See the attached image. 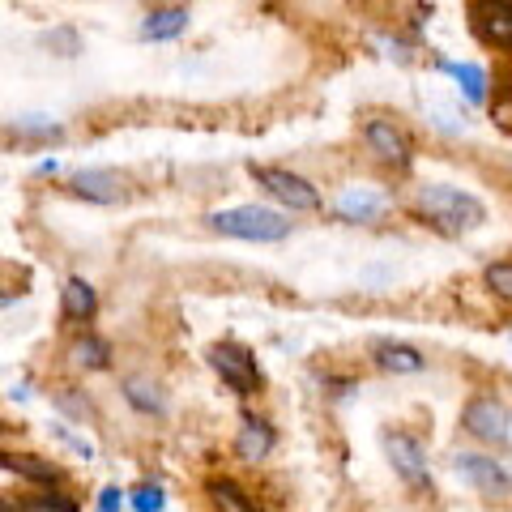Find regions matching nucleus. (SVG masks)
Listing matches in <instances>:
<instances>
[{
    "label": "nucleus",
    "mask_w": 512,
    "mask_h": 512,
    "mask_svg": "<svg viewBox=\"0 0 512 512\" xmlns=\"http://www.w3.org/2000/svg\"><path fill=\"white\" fill-rule=\"evenodd\" d=\"M414 210L427 227H436L440 235H466L478 231L487 222V205L470 197L461 188H448V184H427L414 192Z\"/></svg>",
    "instance_id": "nucleus-1"
},
{
    "label": "nucleus",
    "mask_w": 512,
    "mask_h": 512,
    "mask_svg": "<svg viewBox=\"0 0 512 512\" xmlns=\"http://www.w3.org/2000/svg\"><path fill=\"white\" fill-rule=\"evenodd\" d=\"M210 227L218 235L248 239V244H282L291 235V218L269 210V205H235V210H214Z\"/></svg>",
    "instance_id": "nucleus-2"
},
{
    "label": "nucleus",
    "mask_w": 512,
    "mask_h": 512,
    "mask_svg": "<svg viewBox=\"0 0 512 512\" xmlns=\"http://www.w3.org/2000/svg\"><path fill=\"white\" fill-rule=\"evenodd\" d=\"M248 175L256 184H261L269 197H274L278 205H286L291 214H312V210H320V192L303 180V175H295V171H286V167H248Z\"/></svg>",
    "instance_id": "nucleus-3"
},
{
    "label": "nucleus",
    "mask_w": 512,
    "mask_h": 512,
    "mask_svg": "<svg viewBox=\"0 0 512 512\" xmlns=\"http://www.w3.org/2000/svg\"><path fill=\"white\" fill-rule=\"evenodd\" d=\"M461 427H466V436L478 440V444H508L512 440V414L508 406L500 402V397H487L478 393L466 402V410H461Z\"/></svg>",
    "instance_id": "nucleus-4"
},
{
    "label": "nucleus",
    "mask_w": 512,
    "mask_h": 512,
    "mask_svg": "<svg viewBox=\"0 0 512 512\" xmlns=\"http://www.w3.org/2000/svg\"><path fill=\"white\" fill-rule=\"evenodd\" d=\"M210 367L222 376V384H227L231 393H239V397H252L256 389H261V367H256V359L235 342L210 346Z\"/></svg>",
    "instance_id": "nucleus-5"
},
{
    "label": "nucleus",
    "mask_w": 512,
    "mask_h": 512,
    "mask_svg": "<svg viewBox=\"0 0 512 512\" xmlns=\"http://www.w3.org/2000/svg\"><path fill=\"white\" fill-rule=\"evenodd\" d=\"M453 470L466 478L478 495H487V500H508L512 495V470L487 453H457Z\"/></svg>",
    "instance_id": "nucleus-6"
},
{
    "label": "nucleus",
    "mask_w": 512,
    "mask_h": 512,
    "mask_svg": "<svg viewBox=\"0 0 512 512\" xmlns=\"http://www.w3.org/2000/svg\"><path fill=\"white\" fill-rule=\"evenodd\" d=\"M363 141H367V150H372L376 163L393 167V171H406V167L414 163L410 137H406L393 120H367V124H363Z\"/></svg>",
    "instance_id": "nucleus-7"
},
{
    "label": "nucleus",
    "mask_w": 512,
    "mask_h": 512,
    "mask_svg": "<svg viewBox=\"0 0 512 512\" xmlns=\"http://www.w3.org/2000/svg\"><path fill=\"white\" fill-rule=\"evenodd\" d=\"M384 453H389V461H393V470H397V478H402L406 487H427L431 483V470H427V448L414 440V436H406V431H389L384 436Z\"/></svg>",
    "instance_id": "nucleus-8"
},
{
    "label": "nucleus",
    "mask_w": 512,
    "mask_h": 512,
    "mask_svg": "<svg viewBox=\"0 0 512 512\" xmlns=\"http://www.w3.org/2000/svg\"><path fill=\"white\" fill-rule=\"evenodd\" d=\"M470 26L487 47H512V0H470Z\"/></svg>",
    "instance_id": "nucleus-9"
},
{
    "label": "nucleus",
    "mask_w": 512,
    "mask_h": 512,
    "mask_svg": "<svg viewBox=\"0 0 512 512\" xmlns=\"http://www.w3.org/2000/svg\"><path fill=\"white\" fill-rule=\"evenodd\" d=\"M69 192L73 197H82V201H90V205H120L128 197V184L107 167H86V171H77L69 180Z\"/></svg>",
    "instance_id": "nucleus-10"
},
{
    "label": "nucleus",
    "mask_w": 512,
    "mask_h": 512,
    "mask_svg": "<svg viewBox=\"0 0 512 512\" xmlns=\"http://www.w3.org/2000/svg\"><path fill=\"white\" fill-rule=\"evenodd\" d=\"M274 427H269L265 419H256V414H244L239 419V436H235V457L248 461V466H256V461H265L269 453H274Z\"/></svg>",
    "instance_id": "nucleus-11"
},
{
    "label": "nucleus",
    "mask_w": 512,
    "mask_h": 512,
    "mask_svg": "<svg viewBox=\"0 0 512 512\" xmlns=\"http://www.w3.org/2000/svg\"><path fill=\"white\" fill-rule=\"evenodd\" d=\"M372 363L389 376H419L427 367V355L419 346H406V342H376L372 346Z\"/></svg>",
    "instance_id": "nucleus-12"
},
{
    "label": "nucleus",
    "mask_w": 512,
    "mask_h": 512,
    "mask_svg": "<svg viewBox=\"0 0 512 512\" xmlns=\"http://www.w3.org/2000/svg\"><path fill=\"white\" fill-rule=\"evenodd\" d=\"M389 210V197H380L372 188H346L338 197V218L342 222H376Z\"/></svg>",
    "instance_id": "nucleus-13"
},
{
    "label": "nucleus",
    "mask_w": 512,
    "mask_h": 512,
    "mask_svg": "<svg viewBox=\"0 0 512 512\" xmlns=\"http://www.w3.org/2000/svg\"><path fill=\"white\" fill-rule=\"evenodd\" d=\"M60 312L64 320H77V325H86V320H94V312H99V295H94V286L86 278H69L60 291Z\"/></svg>",
    "instance_id": "nucleus-14"
},
{
    "label": "nucleus",
    "mask_w": 512,
    "mask_h": 512,
    "mask_svg": "<svg viewBox=\"0 0 512 512\" xmlns=\"http://www.w3.org/2000/svg\"><path fill=\"white\" fill-rule=\"evenodd\" d=\"M120 393H124V402L133 406L137 414H158V419L167 414V397H163V389H158L154 380H146V376H124Z\"/></svg>",
    "instance_id": "nucleus-15"
},
{
    "label": "nucleus",
    "mask_w": 512,
    "mask_h": 512,
    "mask_svg": "<svg viewBox=\"0 0 512 512\" xmlns=\"http://www.w3.org/2000/svg\"><path fill=\"white\" fill-rule=\"evenodd\" d=\"M423 107H427V120L436 124L440 133H448V137H461V133H466L470 116H466V111H461L457 103L440 99V94H423Z\"/></svg>",
    "instance_id": "nucleus-16"
},
{
    "label": "nucleus",
    "mask_w": 512,
    "mask_h": 512,
    "mask_svg": "<svg viewBox=\"0 0 512 512\" xmlns=\"http://www.w3.org/2000/svg\"><path fill=\"white\" fill-rule=\"evenodd\" d=\"M440 69L453 77V82L461 86V94H466V103H487V73L478 69V64H457V60H440Z\"/></svg>",
    "instance_id": "nucleus-17"
},
{
    "label": "nucleus",
    "mask_w": 512,
    "mask_h": 512,
    "mask_svg": "<svg viewBox=\"0 0 512 512\" xmlns=\"http://www.w3.org/2000/svg\"><path fill=\"white\" fill-rule=\"evenodd\" d=\"M184 26H188V9H180V5H171V9H154L150 18H146V26H141V39L163 43V39L184 35Z\"/></svg>",
    "instance_id": "nucleus-18"
},
{
    "label": "nucleus",
    "mask_w": 512,
    "mask_h": 512,
    "mask_svg": "<svg viewBox=\"0 0 512 512\" xmlns=\"http://www.w3.org/2000/svg\"><path fill=\"white\" fill-rule=\"evenodd\" d=\"M0 466L18 478H30V483H56L60 478V466H52V461H43V457H30V453H5Z\"/></svg>",
    "instance_id": "nucleus-19"
},
{
    "label": "nucleus",
    "mask_w": 512,
    "mask_h": 512,
    "mask_svg": "<svg viewBox=\"0 0 512 512\" xmlns=\"http://www.w3.org/2000/svg\"><path fill=\"white\" fill-rule=\"evenodd\" d=\"M69 359H73L77 367H86V372H103V367L111 363V346H107L103 338H94V333H86V338L73 342Z\"/></svg>",
    "instance_id": "nucleus-20"
},
{
    "label": "nucleus",
    "mask_w": 512,
    "mask_h": 512,
    "mask_svg": "<svg viewBox=\"0 0 512 512\" xmlns=\"http://www.w3.org/2000/svg\"><path fill=\"white\" fill-rule=\"evenodd\" d=\"M210 500L218 504V508H227V512H248L252 508V500H248V491L239 487V483H231V478H214L210 487Z\"/></svg>",
    "instance_id": "nucleus-21"
},
{
    "label": "nucleus",
    "mask_w": 512,
    "mask_h": 512,
    "mask_svg": "<svg viewBox=\"0 0 512 512\" xmlns=\"http://www.w3.org/2000/svg\"><path fill=\"white\" fill-rule=\"evenodd\" d=\"M483 282H487V291H491L495 299H504L508 308H512V261H495V265H487Z\"/></svg>",
    "instance_id": "nucleus-22"
},
{
    "label": "nucleus",
    "mask_w": 512,
    "mask_h": 512,
    "mask_svg": "<svg viewBox=\"0 0 512 512\" xmlns=\"http://www.w3.org/2000/svg\"><path fill=\"white\" fill-rule=\"evenodd\" d=\"M13 128H18V137H39V141L60 137V124H56V120H47V116H22Z\"/></svg>",
    "instance_id": "nucleus-23"
},
{
    "label": "nucleus",
    "mask_w": 512,
    "mask_h": 512,
    "mask_svg": "<svg viewBox=\"0 0 512 512\" xmlns=\"http://www.w3.org/2000/svg\"><path fill=\"white\" fill-rule=\"evenodd\" d=\"M128 504H133L137 512H158L167 500H163V487H158V483H141L133 495H128Z\"/></svg>",
    "instance_id": "nucleus-24"
},
{
    "label": "nucleus",
    "mask_w": 512,
    "mask_h": 512,
    "mask_svg": "<svg viewBox=\"0 0 512 512\" xmlns=\"http://www.w3.org/2000/svg\"><path fill=\"white\" fill-rule=\"evenodd\" d=\"M43 43L56 47V56H77V52H82V39H77V30H52Z\"/></svg>",
    "instance_id": "nucleus-25"
},
{
    "label": "nucleus",
    "mask_w": 512,
    "mask_h": 512,
    "mask_svg": "<svg viewBox=\"0 0 512 512\" xmlns=\"http://www.w3.org/2000/svg\"><path fill=\"white\" fill-rule=\"evenodd\" d=\"M22 508H43V512H77L73 500H64V495H39V500H26Z\"/></svg>",
    "instance_id": "nucleus-26"
},
{
    "label": "nucleus",
    "mask_w": 512,
    "mask_h": 512,
    "mask_svg": "<svg viewBox=\"0 0 512 512\" xmlns=\"http://www.w3.org/2000/svg\"><path fill=\"white\" fill-rule=\"evenodd\" d=\"M56 406L69 410V414H82V419H90V402H82V397H73V393H56Z\"/></svg>",
    "instance_id": "nucleus-27"
},
{
    "label": "nucleus",
    "mask_w": 512,
    "mask_h": 512,
    "mask_svg": "<svg viewBox=\"0 0 512 512\" xmlns=\"http://www.w3.org/2000/svg\"><path fill=\"white\" fill-rule=\"evenodd\" d=\"M99 508H103V512L124 508V491H120V487H103V491H99Z\"/></svg>",
    "instance_id": "nucleus-28"
},
{
    "label": "nucleus",
    "mask_w": 512,
    "mask_h": 512,
    "mask_svg": "<svg viewBox=\"0 0 512 512\" xmlns=\"http://www.w3.org/2000/svg\"><path fill=\"white\" fill-rule=\"evenodd\" d=\"M9 303H13V295H9V291H0V308H9Z\"/></svg>",
    "instance_id": "nucleus-29"
},
{
    "label": "nucleus",
    "mask_w": 512,
    "mask_h": 512,
    "mask_svg": "<svg viewBox=\"0 0 512 512\" xmlns=\"http://www.w3.org/2000/svg\"><path fill=\"white\" fill-rule=\"evenodd\" d=\"M0 431H5V427H0Z\"/></svg>",
    "instance_id": "nucleus-30"
}]
</instances>
